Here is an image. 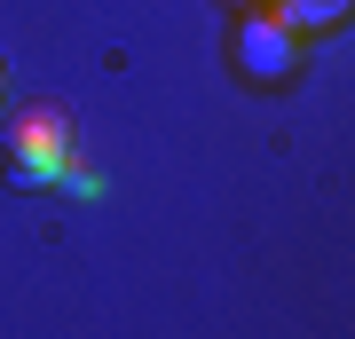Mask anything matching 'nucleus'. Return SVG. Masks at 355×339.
<instances>
[{
	"mask_svg": "<svg viewBox=\"0 0 355 339\" xmlns=\"http://www.w3.org/2000/svg\"><path fill=\"white\" fill-rule=\"evenodd\" d=\"M229 63H237L245 87H284V79H300V63H308V32H292L277 8H237Z\"/></svg>",
	"mask_w": 355,
	"mask_h": 339,
	"instance_id": "1",
	"label": "nucleus"
},
{
	"mask_svg": "<svg viewBox=\"0 0 355 339\" xmlns=\"http://www.w3.org/2000/svg\"><path fill=\"white\" fill-rule=\"evenodd\" d=\"M8 158H16V174H32V182H71V174H64V166H71V134H64V119L32 111L24 126H16Z\"/></svg>",
	"mask_w": 355,
	"mask_h": 339,
	"instance_id": "2",
	"label": "nucleus"
},
{
	"mask_svg": "<svg viewBox=\"0 0 355 339\" xmlns=\"http://www.w3.org/2000/svg\"><path fill=\"white\" fill-rule=\"evenodd\" d=\"M268 8H277L292 32H308V40H316V32H340V24H347V8H355V0H268Z\"/></svg>",
	"mask_w": 355,
	"mask_h": 339,
	"instance_id": "3",
	"label": "nucleus"
},
{
	"mask_svg": "<svg viewBox=\"0 0 355 339\" xmlns=\"http://www.w3.org/2000/svg\"><path fill=\"white\" fill-rule=\"evenodd\" d=\"M229 8H268V0H229Z\"/></svg>",
	"mask_w": 355,
	"mask_h": 339,
	"instance_id": "4",
	"label": "nucleus"
},
{
	"mask_svg": "<svg viewBox=\"0 0 355 339\" xmlns=\"http://www.w3.org/2000/svg\"><path fill=\"white\" fill-rule=\"evenodd\" d=\"M0 103H8V63H0Z\"/></svg>",
	"mask_w": 355,
	"mask_h": 339,
	"instance_id": "5",
	"label": "nucleus"
}]
</instances>
